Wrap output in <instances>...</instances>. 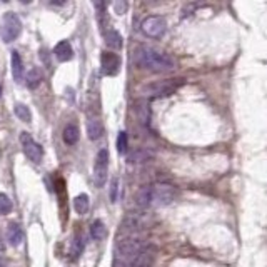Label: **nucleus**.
Instances as JSON below:
<instances>
[{
  "instance_id": "obj_22",
  "label": "nucleus",
  "mask_w": 267,
  "mask_h": 267,
  "mask_svg": "<svg viewBox=\"0 0 267 267\" xmlns=\"http://www.w3.org/2000/svg\"><path fill=\"white\" fill-rule=\"evenodd\" d=\"M82 250H83V240L80 239V235H77L75 240H74V249H72V254H74L75 257H77V255L80 254Z\"/></svg>"
},
{
  "instance_id": "obj_15",
  "label": "nucleus",
  "mask_w": 267,
  "mask_h": 267,
  "mask_svg": "<svg viewBox=\"0 0 267 267\" xmlns=\"http://www.w3.org/2000/svg\"><path fill=\"white\" fill-rule=\"evenodd\" d=\"M91 235H92V239L94 240H102V239H106V235H107V227H106V224H104L102 221H94L91 224Z\"/></svg>"
},
{
  "instance_id": "obj_5",
  "label": "nucleus",
  "mask_w": 267,
  "mask_h": 267,
  "mask_svg": "<svg viewBox=\"0 0 267 267\" xmlns=\"http://www.w3.org/2000/svg\"><path fill=\"white\" fill-rule=\"evenodd\" d=\"M140 27H142V32L147 35V37L159 39L165 34L167 24H165V19L160 17V15H150V17L144 19Z\"/></svg>"
},
{
  "instance_id": "obj_7",
  "label": "nucleus",
  "mask_w": 267,
  "mask_h": 267,
  "mask_svg": "<svg viewBox=\"0 0 267 267\" xmlns=\"http://www.w3.org/2000/svg\"><path fill=\"white\" fill-rule=\"evenodd\" d=\"M107 172H109V152L107 149L99 150L96 157V165H94V177H96L97 187H104L107 181Z\"/></svg>"
},
{
  "instance_id": "obj_17",
  "label": "nucleus",
  "mask_w": 267,
  "mask_h": 267,
  "mask_svg": "<svg viewBox=\"0 0 267 267\" xmlns=\"http://www.w3.org/2000/svg\"><path fill=\"white\" fill-rule=\"evenodd\" d=\"M106 44L114 50L122 49V35H120L117 30H109L106 34Z\"/></svg>"
},
{
  "instance_id": "obj_14",
  "label": "nucleus",
  "mask_w": 267,
  "mask_h": 267,
  "mask_svg": "<svg viewBox=\"0 0 267 267\" xmlns=\"http://www.w3.org/2000/svg\"><path fill=\"white\" fill-rule=\"evenodd\" d=\"M88 207H91V199H88L87 194H78L74 199V209L77 214L83 216V214L88 212Z\"/></svg>"
},
{
  "instance_id": "obj_6",
  "label": "nucleus",
  "mask_w": 267,
  "mask_h": 267,
  "mask_svg": "<svg viewBox=\"0 0 267 267\" xmlns=\"http://www.w3.org/2000/svg\"><path fill=\"white\" fill-rule=\"evenodd\" d=\"M20 144H22L24 154L27 155V159L32 160L34 164H39L42 160V157H44V150H42L40 145L35 142L32 135L29 132H22V135H20Z\"/></svg>"
},
{
  "instance_id": "obj_3",
  "label": "nucleus",
  "mask_w": 267,
  "mask_h": 267,
  "mask_svg": "<svg viewBox=\"0 0 267 267\" xmlns=\"http://www.w3.org/2000/svg\"><path fill=\"white\" fill-rule=\"evenodd\" d=\"M22 32V20L15 12H5L0 24V37L5 44H10Z\"/></svg>"
},
{
  "instance_id": "obj_20",
  "label": "nucleus",
  "mask_w": 267,
  "mask_h": 267,
  "mask_svg": "<svg viewBox=\"0 0 267 267\" xmlns=\"http://www.w3.org/2000/svg\"><path fill=\"white\" fill-rule=\"evenodd\" d=\"M127 144H129L127 134H125V132H120L119 137H117V150H119L120 154H124L125 150H127Z\"/></svg>"
},
{
  "instance_id": "obj_26",
  "label": "nucleus",
  "mask_w": 267,
  "mask_h": 267,
  "mask_svg": "<svg viewBox=\"0 0 267 267\" xmlns=\"http://www.w3.org/2000/svg\"><path fill=\"white\" fill-rule=\"evenodd\" d=\"M4 247H5V245H4V240H2V237H0V252L4 250Z\"/></svg>"
},
{
  "instance_id": "obj_21",
  "label": "nucleus",
  "mask_w": 267,
  "mask_h": 267,
  "mask_svg": "<svg viewBox=\"0 0 267 267\" xmlns=\"http://www.w3.org/2000/svg\"><path fill=\"white\" fill-rule=\"evenodd\" d=\"M130 162H144L149 159V152H145V150H135L134 154H130Z\"/></svg>"
},
{
  "instance_id": "obj_13",
  "label": "nucleus",
  "mask_w": 267,
  "mask_h": 267,
  "mask_svg": "<svg viewBox=\"0 0 267 267\" xmlns=\"http://www.w3.org/2000/svg\"><path fill=\"white\" fill-rule=\"evenodd\" d=\"M62 137H64V142L67 145H74L78 142V139H80V130L75 124H69L67 127L64 129V134H62Z\"/></svg>"
},
{
  "instance_id": "obj_8",
  "label": "nucleus",
  "mask_w": 267,
  "mask_h": 267,
  "mask_svg": "<svg viewBox=\"0 0 267 267\" xmlns=\"http://www.w3.org/2000/svg\"><path fill=\"white\" fill-rule=\"evenodd\" d=\"M101 65L106 75H117L120 69V57L114 52H104L101 57Z\"/></svg>"
},
{
  "instance_id": "obj_11",
  "label": "nucleus",
  "mask_w": 267,
  "mask_h": 267,
  "mask_svg": "<svg viewBox=\"0 0 267 267\" xmlns=\"http://www.w3.org/2000/svg\"><path fill=\"white\" fill-rule=\"evenodd\" d=\"M12 75L15 82L20 83L24 80V62L17 50L12 52Z\"/></svg>"
},
{
  "instance_id": "obj_23",
  "label": "nucleus",
  "mask_w": 267,
  "mask_h": 267,
  "mask_svg": "<svg viewBox=\"0 0 267 267\" xmlns=\"http://www.w3.org/2000/svg\"><path fill=\"white\" fill-rule=\"evenodd\" d=\"M117 191H119V181L114 179L112 181V186H111V202L117 201Z\"/></svg>"
},
{
  "instance_id": "obj_19",
  "label": "nucleus",
  "mask_w": 267,
  "mask_h": 267,
  "mask_svg": "<svg viewBox=\"0 0 267 267\" xmlns=\"http://www.w3.org/2000/svg\"><path fill=\"white\" fill-rule=\"evenodd\" d=\"M12 201H10V197L7 196V194L0 192V214L2 216H7V214L12 212Z\"/></svg>"
},
{
  "instance_id": "obj_4",
  "label": "nucleus",
  "mask_w": 267,
  "mask_h": 267,
  "mask_svg": "<svg viewBox=\"0 0 267 267\" xmlns=\"http://www.w3.org/2000/svg\"><path fill=\"white\" fill-rule=\"evenodd\" d=\"M182 83L181 78H170V80H159V82H152L147 83V85L142 87V94L147 97H165L174 94L179 85Z\"/></svg>"
},
{
  "instance_id": "obj_25",
  "label": "nucleus",
  "mask_w": 267,
  "mask_h": 267,
  "mask_svg": "<svg viewBox=\"0 0 267 267\" xmlns=\"http://www.w3.org/2000/svg\"><path fill=\"white\" fill-rule=\"evenodd\" d=\"M9 264H10V260L7 257H2V255H0V267H9Z\"/></svg>"
},
{
  "instance_id": "obj_24",
  "label": "nucleus",
  "mask_w": 267,
  "mask_h": 267,
  "mask_svg": "<svg viewBox=\"0 0 267 267\" xmlns=\"http://www.w3.org/2000/svg\"><path fill=\"white\" fill-rule=\"evenodd\" d=\"M114 9H115V14L122 15L125 12V9H127V4H125V2H115L114 4Z\"/></svg>"
},
{
  "instance_id": "obj_18",
  "label": "nucleus",
  "mask_w": 267,
  "mask_h": 267,
  "mask_svg": "<svg viewBox=\"0 0 267 267\" xmlns=\"http://www.w3.org/2000/svg\"><path fill=\"white\" fill-rule=\"evenodd\" d=\"M25 80H27V87L29 88H35L39 85V83L42 82V74H40V70L37 69V67H32V69L27 72Z\"/></svg>"
},
{
  "instance_id": "obj_1",
  "label": "nucleus",
  "mask_w": 267,
  "mask_h": 267,
  "mask_svg": "<svg viewBox=\"0 0 267 267\" xmlns=\"http://www.w3.org/2000/svg\"><path fill=\"white\" fill-rule=\"evenodd\" d=\"M135 64L150 72H172L177 67L172 55L147 45H142L135 50Z\"/></svg>"
},
{
  "instance_id": "obj_12",
  "label": "nucleus",
  "mask_w": 267,
  "mask_h": 267,
  "mask_svg": "<svg viewBox=\"0 0 267 267\" xmlns=\"http://www.w3.org/2000/svg\"><path fill=\"white\" fill-rule=\"evenodd\" d=\"M104 134L102 122L99 119H88L87 120V135L91 140H99Z\"/></svg>"
},
{
  "instance_id": "obj_9",
  "label": "nucleus",
  "mask_w": 267,
  "mask_h": 267,
  "mask_svg": "<svg viewBox=\"0 0 267 267\" xmlns=\"http://www.w3.org/2000/svg\"><path fill=\"white\" fill-rule=\"evenodd\" d=\"M54 55L59 62H69L74 59V49L69 40H62L54 47Z\"/></svg>"
},
{
  "instance_id": "obj_10",
  "label": "nucleus",
  "mask_w": 267,
  "mask_h": 267,
  "mask_svg": "<svg viewBox=\"0 0 267 267\" xmlns=\"http://www.w3.org/2000/svg\"><path fill=\"white\" fill-rule=\"evenodd\" d=\"M7 239H9L10 245H14V247H17V245H20V244L24 242V230H22V227H20L17 222L9 224Z\"/></svg>"
},
{
  "instance_id": "obj_27",
  "label": "nucleus",
  "mask_w": 267,
  "mask_h": 267,
  "mask_svg": "<svg viewBox=\"0 0 267 267\" xmlns=\"http://www.w3.org/2000/svg\"><path fill=\"white\" fill-rule=\"evenodd\" d=\"M0 94H2V88H0Z\"/></svg>"
},
{
  "instance_id": "obj_16",
  "label": "nucleus",
  "mask_w": 267,
  "mask_h": 267,
  "mask_svg": "<svg viewBox=\"0 0 267 267\" xmlns=\"http://www.w3.org/2000/svg\"><path fill=\"white\" fill-rule=\"evenodd\" d=\"M14 112H15V115H17L20 120H22V122H25V124L32 122V112H30V109L25 106V104L17 102L14 106Z\"/></svg>"
},
{
  "instance_id": "obj_2",
  "label": "nucleus",
  "mask_w": 267,
  "mask_h": 267,
  "mask_svg": "<svg viewBox=\"0 0 267 267\" xmlns=\"http://www.w3.org/2000/svg\"><path fill=\"white\" fill-rule=\"evenodd\" d=\"M175 189L167 184L144 186L135 192V204L139 207H164L174 202Z\"/></svg>"
}]
</instances>
